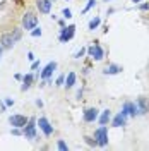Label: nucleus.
Instances as JSON below:
<instances>
[{"label": "nucleus", "instance_id": "1", "mask_svg": "<svg viewBox=\"0 0 149 151\" xmlns=\"http://www.w3.org/2000/svg\"><path fill=\"white\" fill-rule=\"evenodd\" d=\"M94 139H96V144L105 148L108 144V129L106 125H100V129L94 132Z\"/></svg>", "mask_w": 149, "mask_h": 151}, {"label": "nucleus", "instance_id": "2", "mask_svg": "<svg viewBox=\"0 0 149 151\" xmlns=\"http://www.w3.org/2000/svg\"><path fill=\"white\" fill-rule=\"evenodd\" d=\"M38 24V17L33 14V12H26L24 14V17H22V28L31 31V29H34Z\"/></svg>", "mask_w": 149, "mask_h": 151}, {"label": "nucleus", "instance_id": "3", "mask_svg": "<svg viewBox=\"0 0 149 151\" xmlns=\"http://www.w3.org/2000/svg\"><path fill=\"white\" fill-rule=\"evenodd\" d=\"M22 134L26 136V139H34L36 137V120L34 119L28 120V124L24 125V132Z\"/></svg>", "mask_w": 149, "mask_h": 151}, {"label": "nucleus", "instance_id": "4", "mask_svg": "<svg viewBox=\"0 0 149 151\" xmlns=\"http://www.w3.org/2000/svg\"><path fill=\"white\" fill-rule=\"evenodd\" d=\"M75 35V26L74 24H70V26H67V28H62L60 31V41L62 43H67L69 40H72Z\"/></svg>", "mask_w": 149, "mask_h": 151}, {"label": "nucleus", "instance_id": "5", "mask_svg": "<svg viewBox=\"0 0 149 151\" xmlns=\"http://www.w3.org/2000/svg\"><path fill=\"white\" fill-rule=\"evenodd\" d=\"M89 55L93 57L94 60H103V57H105V52H103V48L100 47V43L98 41H94L93 47H89Z\"/></svg>", "mask_w": 149, "mask_h": 151}, {"label": "nucleus", "instance_id": "6", "mask_svg": "<svg viewBox=\"0 0 149 151\" xmlns=\"http://www.w3.org/2000/svg\"><path fill=\"white\" fill-rule=\"evenodd\" d=\"M122 112L125 113L127 117H135V115H140V113H139V106H137V103H130V101H127V103L123 105Z\"/></svg>", "mask_w": 149, "mask_h": 151}, {"label": "nucleus", "instance_id": "7", "mask_svg": "<svg viewBox=\"0 0 149 151\" xmlns=\"http://www.w3.org/2000/svg\"><path fill=\"white\" fill-rule=\"evenodd\" d=\"M9 124L12 127H24L26 124H28V119L24 117V115H10L9 117Z\"/></svg>", "mask_w": 149, "mask_h": 151}, {"label": "nucleus", "instance_id": "8", "mask_svg": "<svg viewBox=\"0 0 149 151\" xmlns=\"http://www.w3.org/2000/svg\"><path fill=\"white\" fill-rule=\"evenodd\" d=\"M38 125H39V129L43 131V134H45V136H52V134H53V125L48 122V119L41 117V119L38 120Z\"/></svg>", "mask_w": 149, "mask_h": 151}, {"label": "nucleus", "instance_id": "9", "mask_svg": "<svg viewBox=\"0 0 149 151\" xmlns=\"http://www.w3.org/2000/svg\"><path fill=\"white\" fill-rule=\"evenodd\" d=\"M98 115H100L98 108H86L82 113V119L84 122H94V120H98Z\"/></svg>", "mask_w": 149, "mask_h": 151}, {"label": "nucleus", "instance_id": "10", "mask_svg": "<svg viewBox=\"0 0 149 151\" xmlns=\"http://www.w3.org/2000/svg\"><path fill=\"white\" fill-rule=\"evenodd\" d=\"M36 7L41 14H50V10H52V0H38Z\"/></svg>", "mask_w": 149, "mask_h": 151}, {"label": "nucleus", "instance_id": "11", "mask_svg": "<svg viewBox=\"0 0 149 151\" xmlns=\"http://www.w3.org/2000/svg\"><path fill=\"white\" fill-rule=\"evenodd\" d=\"M14 43H16V40H14V36L9 35V33L2 35V38H0V45H2L4 48H12L14 47Z\"/></svg>", "mask_w": 149, "mask_h": 151}, {"label": "nucleus", "instance_id": "12", "mask_svg": "<svg viewBox=\"0 0 149 151\" xmlns=\"http://www.w3.org/2000/svg\"><path fill=\"white\" fill-rule=\"evenodd\" d=\"M125 122H127V115H125L123 112H118L115 117H113L112 125H113V127H123V125H125Z\"/></svg>", "mask_w": 149, "mask_h": 151}, {"label": "nucleus", "instance_id": "13", "mask_svg": "<svg viewBox=\"0 0 149 151\" xmlns=\"http://www.w3.org/2000/svg\"><path fill=\"white\" fill-rule=\"evenodd\" d=\"M55 69H57V62H50V64L43 69V72H41V79H48L50 76L53 74Z\"/></svg>", "mask_w": 149, "mask_h": 151}, {"label": "nucleus", "instance_id": "14", "mask_svg": "<svg viewBox=\"0 0 149 151\" xmlns=\"http://www.w3.org/2000/svg\"><path fill=\"white\" fill-rule=\"evenodd\" d=\"M103 72H105V74H108V76L118 74V72H122V67H120V65H115V64H110V65L106 67Z\"/></svg>", "mask_w": 149, "mask_h": 151}, {"label": "nucleus", "instance_id": "15", "mask_svg": "<svg viewBox=\"0 0 149 151\" xmlns=\"http://www.w3.org/2000/svg\"><path fill=\"white\" fill-rule=\"evenodd\" d=\"M75 79H77V76H75V72H69V76H67V79H65V88L67 89H70V88H74L75 84Z\"/></svg>", "mask_w": 149, "mask_h": 151}, {"label": "nucleus", "instance_id": "16", "mask_svg": "<svg viewBox=\"0 0 149 151\" xmlns=\"http://www.w3.org/2000/svg\"><path fill=\"white\" fill-rule=\"evenodd\" d=\"M31 84H33V74H26L24 77H22V91H26V89H29L31 88Z\"/></svg>", "mask_w": 149, "mask_h": 151}, {"label": "nucleus", "instance_id": "17", "mask_svg": "<svg viewBox=\"0 0 149 151\" xmlns=\"http://www.w3.org/2000/svg\"><path fill=\"white\" fill-rule=\"evenodd\" d=\"M110 119H112V112H110V110H105V112L101 113V117H100V124H101V125H106V124L110 122Z\"/></svg>", "mask_w": 149, "mask_h": 151}, {"label": "nucleus", "instance_id": "18", "mask_svg": "<svg viewBox=\"0 0 149 151\" xmlns=\"http://www.w3.org/2000/svg\"><path fill=\"white\" fill-rule=\"evenodd\" d=\"M135 103H137V106H139V113L140 115H144V113L148 112V105H146V100H144V98H139Z\"/></svg>", "mask_w": 149, "mask_h": 151}, {"label": "nucleus", "instance_id": "19", "mask_svg": "<svg viewBox=\"0 0 149 151\" xmlns=\"http://www.w3.org/2000/svg\"><path fill=\"white\" fill-rule=\"evenodd\" d=\"M100 24H101V19H100V17L91 19V21H89V29H91V31H94V29L98 28Z\"/></svg>", "mask_w": 149, "mask_h": 151}, {"label": "nucleus", "instance_id": "20", "mask_svg": "<svg viewBox=\"0 0 149 151\" xmlns=\"http://www.w3.org/2000/svg\"><path fill=\"white\" fill-rule=\"evenodd\" d=\"M94 5H96V0H87V5L84 7V10H82V12H87L89 9H93Z\"/></svg>", "mask_w": 149, "mask_h": 151}, {"label": "nucleus", "instance_id": "21", "mask_svg": "<svg viewBox=\"0 0 149 151\" xmlns=\"http://www.w3.org/2000/svg\"><path fill=\"white\" fill-rule=\"evenodd\" d=\"M57 148H58V150H62V151H67V150H69V146H67V144L62 141V139L57 142Z\"/></svg>", "mask_w": 149, "mask_h": 151}, {"label": "nucleus", "instance_id": "22", "mask_svg": "<svg viewBox=\"0 0 149 151\" xmlns=\"http://www.w3.org/2000/svg\"><path fill=\"white\" fill-rule=\"evenodd\" d=\"M62 16H64L65 19H70V17H72V12H70V9H64V10H62Z\"/></svg>", "mask_w": 149, "mask_h": 151}, {"label": "nucleus", "instance_id": "23", "mask_svg": "<svg viewBox=\"0 0 149 151\" xmlns=\"http://www.w3.org/2000/svg\"><path fill=\"white\" fill-rule=\"evenodd\" d=\"M65 84V77L64 76H58V79H57V84L55 86H64Z\"/></svg>", "mask_w": 149, "mask_h": 151}, {"label": "nucleus", "instance_id": "24", "mask_svg": "<svg viewBox=\"0 0 149 151\" xmlns=\"http://www.w3.org/2000/svg\"><path fill=\"white\" fill-rule=\"evenodd\" d=\"M31 35H33L34 38H36V36H41V29H39V28H34L33 31H31Z\"/></svg>", "mask_w": 149, "mask_h": 151}, {"label": "nucleus", "instance_id": "25", "mask_svg": "<svg viewBox=\"0 0 149 151\" xmlns=\"http://www.w3.org/2000/svg\"><path fill=\"white\" fill-rule=\"evenodd\" d=\"M84 139H86V142H87L89 146H96V139H91V137H87V136H86Z\"/></svg>", "mask_w": 149, "mask_h": 151}, {"label": "nucleus", "instance_id": "26", "mask_svg": "<svg viewBox=\"0 0 149 151\" xmlns=\"http://www.w3.org/2000/svg\"><path fill=\"white\" fill-rule=\"evenodd\" d=\"M12 36H14V40H16V41H17L19 38H21V29H14V35H12Z\"/></svg>", "mask_w": 149, "mask_h": 151}, {"label": "nucleus", "instance_id": "27", "mask_svg": "<svg viewBox=\"0 0 149 151\" xmlns=\"http://www.w3.org/2000/svg\"><path fill=\"white\" fill-rule=\"evenodd\" d=\"M84 53H86V48H81V50H79V52H77V53H75V58H81V57L84 55Z\"/></svg>", "mask_w": 149, "mask_h": 151}, {"label": "nucleus", "instance_id": "28", "mask_svg": "<svg viewBox=\"0 0 149 151\" xmlns=\"http://www.w3.org/2000/svg\"><path fill=\"white\" fill-rule=\"evenodd\" d=\"M5 105H7V106H12V105H14V100H10V98H5Z\"/></svg>", "mask_w": 149, "mask_h": 151}, {"label": "nucleus", "instance_id": "29", "mask_svg": "<svg viewBox=\"0 0 149 151\" xmlns=\"http://www.w3.org/2000/svg\"><path fill=\"white\" fill-rule=\"evenodd\" d=\"M149 9V4H142L140 5V10H148Z\"/></svg>", "mask_w": 149, "mask_h": 151}, {"label": "nucleus", "instance_id": "30", "mask_svg": "<svg viewBox=\"0 0 149 151\" xmlns=\"http://www.w3.org/2000/svg\"><path fill=\"white\" fill-rule=\"evenodd\" d=\"M38 67H39V62H33V65H31V69L34 70V69H38Z\"/></svg>", "mask_w": 149, "mask_h": 151}, {"label": "nucleus", "instance_id": "31", "mask_svg": "<svg viewBox=\"0 0 149 151\" xmlns=\"http://www.w3.org/2000/svg\"><path fill=\"white\" fill-rule=\"evenodd\" d=\"M28 58H29V60H34V55H33V52H28Z\"/></svg>", "mask_w": 149, "mask_h": 151}, {"label": "nucleus", "instance_id": "32", "mask_svg": "<svg viewBox=\"0 0 149 151\" xmlns=\"http://www.w3.org/2000/svg\"><path fill=\"white\" fill-rule=\"evenodd\" d=\"M2 50H4V47H2V45H0V58H2Z\"/></svg>", "mask_w": 149, "mask_h": 151}, {"label": "nucleus", "instance_id": "33", "mask_svg": "<svg viewBox=\"0 0 149 151\" xmlns=\"http://www.w3.org/2000/svg\"><path fill=\"white\" fill-rule=\"evenodd\" d=\"M132 2H134V4H139V2H142V0H132Z\"/></svg>", "mask_w": 149, "mask_h": 151}, {"label": "nucleus", "instance_id": "34", "mask_svg": "<svg viewBox=\"0 0 149 151\" xmlns=\"http://www.w3.org/2000/svg\"><path fill=\"white\" fill-rule=\"evenodd\" d=\"M105 2H108V0H105Z\"/></svg>", "mask_w": 149, "mask_h": 151}]
</instances>
